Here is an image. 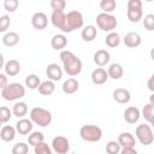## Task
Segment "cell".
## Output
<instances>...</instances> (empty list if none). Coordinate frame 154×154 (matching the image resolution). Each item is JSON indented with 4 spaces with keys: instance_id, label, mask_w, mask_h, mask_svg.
Segmentation results:
<instances>
[{
    "instance_id": "7dc6e473",
    "label": "cell",
    "mask_w": 154,
    "mask_h": 154,
    "mask_svg": "<svg viewBox=\"0 0 154 154\" xmlns=\"http://www.w3.org/2000/svg\"><path fill=\"white\" fill-rule=\"evenodd\" d=\"M150 58H152V60L154 61V48L150 49Z\"/></svg>"
},
{
    "instance_id": "4dcf8cb0",
    "label": "cell",
    "mask_w": 154,
    "mask_h": 154,
    "mask_svg": "<svg viewBox=\"0 0 154 154\" xmlns=\"http://www.w3.org/2000/svg\"><path fill=\"white\" fill-rule=\"evenodd\" d=\"M42 142H45V136L40 131H32L28 136V143L30 146H34L35 147V146H37L38 143H42Z\"/></svg>"
},
{
    "instance_id": "7bdbcfd3",
    "label": "cell",
    "mask_w": 154,
    "mask_h": 154,
    "mask_svg": "<svg viewBox=\"0 0 154 154\" xmlns=\"http://www.w3.org/2000/svg\"><path fill=\"white\" fill-rule=\"evenodd\" d=\"M147 87H148V89H149L152 93H154V73L149 77V79H148V82H147Z\"/></svg>"
},
{
    "instance_id": "ee69618b",
    "label": "cell",
    "mask_w": 154,
    "mask_h": 154,
    "mask_svg": "<svg viewBox=\"0 0 154 154\" xmlns=\"http://www.w3.org/2000/svg\"><path fill=\"white\" fill-rule=\"evenodd\" d=\"M120 154H138L135 148H122Z\"/></svg>"
},
{
    "instance_id": "7c38bea8",
    "label": "cell",
    "mask_w": 154,
    "mask_h": 154,
    "mask_svg": "<svg viewBox=\"0 0 154 154\" xmlns=\"http://www.w3.org/2000/svg\"><path fill=\"white\" fill-rule=\"evenodd\" d=\"M32 124L31 119L22 118L16 123V130L19 135H30L32 132Z\"/></svg>"
},
{
    "instance_id": "c3c4849f",
    "label": "cell",
    "mask_w": 154,
    "mask_h": 154,
    "mask_svg": "<svg viewBox=\"0 0 154 154\" xmlns=\"http://www.w3.org/2000/svg\"><path fill=\"white\" fill-rule=\"evenodd\" d=\"M149 123H150V126H152V129H154V117L152 118V120H150Z\"/></svg>"
},
{
    "instance_id": "44dd1931",
    "label": "cell",
    "mask_w": 154,
    "mask_h": 154,
    "mask_svg": "<svg viewBox=\"0 0 154 154\" xmlns=\"http://www.w3.org/2000/svg\"><path fill=\"white\" fill-rule=\"evenodd\" d=\"M66 45H67V38L64 34H57L51 40V46L55 51H64Z\"/></svg>"
},
{
    "instance_id": "2e32d148",
    "label": "cell",
    "mask_w": 154,
    "mask_h": 154,
    "mask_svg": "<svg viewBox=\"0 0 154 154\" xmlns=\"http://www.w3.org/2000/svg\"><path fill=\"white\" fill-rule=\"evenodd\" d=\"M113 100L118 103H128L131 100V94L125 88H117L113 91Z\"/></svg>"
},
{
    "instance_id": "52a82bcc",
    "label": "cell",
    "mask_w": 154,
    "mask_h": 154,
    "mask_svg": "<svg viewBox=\"0 0 154 154\" xmlns=\"http://www.w3.org/2000/svg\"><path fill=\"white\" fill-rule=\"evenodd\" d=\"M126 16L131 23H138L143 17L142 1L141 0H129Z\"/></svg>"
},
{
    "instance_id": "60d3db41",
    "label": "cell",
    "mask_w": 154,
    "mask_h": 154,
    "mask_svg": "<svg viewBox=\"0 0 154 154\" xmlns=\"http://www.w3.org/2000/svg\"><path fill=\"white\" fill-rule=\"evenodd\" d=\"M4 7L8 12H14L18 7V1L17 0H5L4 1Z\"/></svg>"
},
{
    "instance_id": "ffe728a7",
    "label": "cell",
    "mask_w": 154,
    "mask_h": 154,
    "mask_svg": "<svg viewBox=\"0 0 154 154\" xmlns=\"http://www.w3.org/2000/svg\"><path fill=\"white\" fill-rule=\"evenodd\" d=\"M4 70H5V73H6L7 76L14 77V76H17V75L20 72V64H19L18 60L11 59V60L6 61Z\"/></svg>"
},
{
    "instance_id": "9a60e30c",
    "label": "cell",
    "mask_w": 154,
    "mask_h": 154,
    "mask_svg": "<svg viewBox=\"0 0 154 154\" xmlns=\"http://www.w3.org/2000/svg\"><path fill=\"white\" fill-rule=\"evenodd\" d=\"M107 79H108V73L102 67H97L91 72V82L94 84H97V85L103 84L107 82Z\"/></svg>"
},
{
    "instance_id": "5b68a950",
    "label": "cell",
    "mask_w": 154,
    "mask_h": 154,
    "mask_svg": "<svg viewBox=\"0 0 154 154\" xmlns=\"http://www.w3.org/2000/svg\"><path fill=\"white\" fill-rule=\"evenodd\" d=\"M79 136L87 142H97L102 137V130L96 125L87 124L79 129Z\"/></svg>"
},
{
    "instance_id": "e0dca14e",
    "label": "cell",
    "mask_w": 154,
    "mask_h": 154,
    "mask_svg": "<svg viewBox=\"0 0 154 154\" xmlns=\"http://www.w3.org/2000/svg\"><path fill=\"white\" fill-rule=\"evenodd\" d=\"M118 142L122 148H135L136 138L130 132H122L118 136Z\"/></svg>"
},
{
    "instance_id": "d590c367",
    "label": "cell",
    "mask_w": 154,
    "mask_h": 154,
    "mask_svg": "<svg viewBox=\"0 0 154 154\" xmlns=\"http://www.w3.org/2000/svg\"><path fill=\"white\" fill-rule=\"evenodd\" d=\"M142 117L147 120V122H150L152 118L154 117V106L152 103H147L144 105L143 109H142Z\"/></svg>"
},
{
    "instance_id": "f546056e",
    "label": "cell",
    "mask_w": 154,
    "mask_h": 154,
    "mask_svg": "<svg viewBox=\"0 0 154 154\" xmlns=\"http://www.w3.org/2000/svg\"><path fill=\"white\" fill-rule=\"evenodd\" d=\"M41 84V81H40V77L35 73H30L25 77V87H28L29 89H38Z\"/></svg>"
},
{
    "instance_id": "f1b7e54d",
    "label": "cell",
    "mask_w": 154,
    "mask_h": 154,
    "mask_svg": "<svg viewBox=\"0 0 154 154\" xmlns=\"http://www.w3.org/2000/svg\"><path fill=\"white\" fill-rule=\"evenodd\" d=\"M105 41H106V45L108 47L114 48V47H118L120 45V36H119L118 32L112 31V32H108V35L106 36Z\"/></svg>"
},
{
    "instance_id": "836d02e7",
    "label": "cell",
    "mask_w": 154,
    "mask_h": 154,
    "mask_svg": "<svg viewBox=\"0 0 154 154\" xmlns=\"http://www.w3.org/2000/svg\"><path fill=\"white\" fill-rule=\"evenodd\" d=\"M34 152H35V154H53L52 148L46 142H42V143H38L37 146H35Z\"/></svg>"
},
{
    "instance_id": "d6a6232c",
    "label": "cell",
    "mask_w": 154,
    "mask_h": 154,
    "mask_svg": "<svg viewBox=\"0 0 154 154\" xmlns=\"http://www.w3.org/2000/svg\"><path fill=\"white\" fill-rule=\"evenodd\" d=\"M122 147L118 141H109L106 144V153L107 154H120Z\"/></svg>"
},
{
    "instance_id": "ba28073f",
    "label": "cell",
    "mask_w": 154,
    "mask_h": 154,
    "mask_svg": "<svg viewBox=\"0 0 154 154\" xmlns=\"http://www.w3.org/2000/svg\"><path fill=\"white\" fill-rule=\"evenodd\" d=\"M135 135L137 140L144 146H149L154 142V134L150 125H147V124L138 125L135 130Z\"/></svg>"
},
{
    "instance_id": "b9f144b4",
    "label": "cell",
    "mask_w": 154,
    "mask_h": 154,
    "mask_svg": "<svg viewBox=\"0 0 154 154\" xmlns=\"http://www.w3.org/2000/svg\"><path fill=\"white\" fill-rule=\"evenodd\" d=\"M8 85L7 83V77H6V73H0V88L4 89Z\"/></svg>"
},
{
    "instance_id": "ab89813d",
    "label": "cell",
    "mask_w": 154,
    "mask_h": 154,
    "mask_svg": "<svg viewBox=\"0 0 154 154\" xmlns=\"http://www.w3.org/2000/svg\"><path fill=\"white\" fill-rule=\"evenodd\" d=\"M10 24H11V20H10V17L7 14H4L0 17V31L1 32H5L8 29Z\"/></svg>"
},
{
    "instance_id": "74e56055",
    "label": "cell",
    "mask_w": 154,
    "mask_h": 154,
    "mask_svg": "<svg viewBox=\"0 0 154 154\" xmlns=\"http://www.w3.org/2000/svg\"><path fill=\"white\" fill-rule=\"evenodd\" d=\"M143 26L148 31H153L154 30V14L153 13H148V14L144 16V18H143Z\"/></svg>"
},
{
    "instance_id": "8d00e7d4",
    "label": "cell",
    "mask_w": 154,
    "mask_h": 154,
    "mask_svg": "<svg viewBox=\"0 0 154 154\" xmlns=\"http://www.w3.org/2000/svg\"><path fill=\"white\" fill-rule=\"evenodd\" d=\"M12 114H13V113H12V111H11L8 107L2 106V107L0 108V122H1L2 124L7 123V122L11 119Z\"/></svg>"
},
{
    "instance_id": "9c48e42d",
    "label": "cell",
    "mask_w": 154,
    "mask_h": 154,
    "mask_svg": "<svg viewBox=\"0 0 154 154\" xmlns=\"http://www.w3.org/2000/svg\"><path fill=\"white\" fill-rule=\"evenodd\" d=\"M52 149L57 154H66L70 150V142L64 136H55L52 140Z\"/></svg>"
},
{
    "instance_id": "ac0fdd59",
    "label": "cell",
    "mask_w": 154,
    "mask_h": 154,
    "mask_svg": "<svg viewBox=\"0 0 154 154\" xmlns=\"http://www.w3.org/2000/svg\"><path fill=\"white\" fill-rule=\"evenodd\" d=\"M65 20H66V13L64 11H53L52 12L51 22L55 28L63 30L64 25H65Z\"/></svg>"
},
{
    "instance_id": "7a4b0ae2",
    "label": "cell",
    "mask_w": 154,
    "mask_h": 154,
    "mask_svg": "<svg viewBox=\"0 0 154 154\" xmlns=\"http://www.w3.org/2000/svg\"><path fill=\"white\" fill-rule=\"evenodd\" d=\"M25 95V88L17 82L10 83L6 88L1 89V96L6 101H14L19 100Z\"/></svg>"
},
{
    "instance_id": "277c9868",
    "label": "cell",
    "mask_w": 154,
    "mask_h": 154,
    "mask_svg": "<svg viewBox=\"0 0 154 154\" xmlns=\"http://www.w3.org/2000/svg\"><path fill=\"white\" fill-rule=\"evenodd\" d=\"M83 24H84V19H83L82 13L79 11H70L66 14L65 25L61 31L63 32H72L73 30L82 28Z\"/></svg>"
},
{
    "instance_id": "8992f818",
    "label": "cell",
    "mask_w": 154,
    "mask_h": 154,
    "mask_svg": "<svg viewBox=\"0 0 154 154\" xmlns=\"http://www.w3.org/2000/svg\"><path fill=\"white\" fill-rule=\"evenodd\" d=\"M96 25L99 29H101L102 31H107V32H112L117 25H118V22H117V18L113 16V14H109V13H99L96 16Z\"/></svg>"
},
{
    "instance_id": "d4e9b609",
    "label": "cell",
    "mask_w": 154,
    "mask_h": 154,
    "mask_svg": "<svg viewBox=\"0 0 154 154\" xmlns=\"http://www.w3.org/2000/svg\"><path fill=\"white\" fill-rule=\"evenodd\" d=\"M107 73H108V77H111L112 79H119L123 77L124 75V70H123V66L118 63H113L109 65L108 70H107Z\"/></svg>"
},
{
    "instance_id": "1f68e13d",
    "label": "cell",
    "mask_w": 154,
    "mask_h": 154,
    "mask_svg": "<svg viewBox=\"0 0 154 154\" xmlns=\"http://www.w3.org/2000/svg\"><path fill=\"white\" fill-rule=\"evenodd\" d=\"M117 7V2L114 0H102L100 2V8L103 13H112Z\"/></svg>"
},
{
    "instance_id": "f35d334b",
    "label": "cell",
    "mask_w": 154,
    "mask_h": 154,
    "mask_svg": "<svg viewBox=\"0 0 154 154\" xmlns=\"http://www.w3.org/2000/svg\"><path fill=\"white\" fill-rule=\"evenodd\" d=\"M51 7L53 11H64L66 7V2L64 0H52Z\"/></svg>"
},
{
    "instance_id": "cb8c5ba5",
    "label": "cell",
    "mask_w": 154,
    "mask_h": 154,
    "mask_svg": "<svg viewBox=\"0 0 154 154\" xmlns=\"http://www.w3.org/2000/svg\"><path fill=\"white\" fill-rule=\"evenodd\" d=\"M78 87H79V83L76 78L71 77V78H67L64 83H63V91L65 94H73L78 90Z\"/></svg>"
},
{
    "instance_id": "484cf974",
    "label": "cell",
    "mask_w": 154,
    "mask_h": 154,
    "mask_svg": "<svg viewBox=\"0 0 154 154\" xmlns=\"http://www.w3.org/2000/svg\"><path fill=\"white\" fill-rule=\"evenodd\" d=\"M19 42V35L16 31H8L2 36V43L7 47H14Z\"/></svg>"
},
{
    "instance_id": "603a6c76",
    "label": "cell",
    "mask_w": 154,
    "mask_h": 154,
    "mask_svg": "<svg viewBox=\"0 0 154 154\" xmlns=\"http://www.w3.org/2000/svg\"><path fill=\"white\" fill-rule=\"evenodd\" d=\"M97 35V30H96V26L94 25H87L82 29V32H81V36L83 38V41L85 42H91L94 41V38L96 37Z\"/></svg>"
},
{
    "instance_id": "7402d4cb",
    "label": "cell",
    "mask_w": 154,
    "mask_h": 154,
    "mask_svg": "<svg viewBox=\"0 0 154 154\" xmlns=\"http://www.w3.org/2000/svg\"><path fill=\"white\" fill-rule=\"evenodd\" d=\"M16 131H17L16 128H13L11 125H4L0 131V137L5 142H11L16 137Z\"/></svg>"
},
{
    "instance_id": "4316f807",
    "label": "cell",
    "mask_w": 154,
    "mask_h": 154,
    "mask_svg": "<svg viewBox=\"0 0 154 154\" xmlns=\"http://www.w3.org/2000/svg\"><path fill=\"white\" fill-rule=\"evenodd\" d=\"M54 90H55V84H54V82L51 81V79L42 82V83L40 84V87H38V93H40L41 95H43V96H49V95H52V94L54 93Z\"/></svg>"
},
{
    "instance_id": "f6af8a7d",
    "label": "cell",
    "mask_w": 154,
    "mask_h": 154,
    "mask_svg": "<svg viewBox=\"0 0 154 154\" xmlns=\"http://www.w3.org/2000/svg\"><path fill=\"white\" fill-rule=\"evenodd\" d=\"M5 64H6V63L4 61V55L1 54V55H0V67L4 69V67H5Z\"/></svg>"
},
{
    "instance_id": "bcb514c9",
    "label": "cell",
    "mask_w": 154,
    "mask_h": 154,
    "mask_svg": "<svg viewBox=\"0 0 154 154\" xmlns=\"http://www.w3.org/2000/svg\"><path fill=\"white\" fill-rule=\"evenodd\" d=\"M149 103H152V105L154 106V93H153V94L149 96Z\"/></svg>"
},
{
    "instance_id": "e575fe53",
    "label": "cell",
    "mask_w": 154,
    "mask_h": 154,
    "mask_svg": "<svg viewBox=\"0 0 154 154\" xmlns=\"http://www.w3.org/2000/svg\"><path fill=\"white\" fill-rule=\"evenodd\" d=\"M29 146L24 142H18L12 147V154H28Z\"/></svg>"
},
{
    "instance_id": "83f0119b",
    "label": "cell",
    "mask_w": 154,
    "mask_h": 154,
    "mask_svg": "<svg viewBox=\"0 0 154 154\" xmlns=\"http://www.w3.org/2000/svg\"><path fill=\"white\" fill-rule=\"evenodd\" d=\"M12 113L13 116L18 117V118H23L26 113H28V106L25 102L23 101H19V102H16L12 107Z\"/></svg>"
},
{
    "instance_id": "4fadbf2b",
    "label": "cell",
    "mask_w": 154,
    "mask_h": 154,
    "mask_svg": "<svg viewBox=\"0 0 154 154\" xmlns=\"http://www.w3.org/2000/svg\"><path fill=\"white\" fill-rule=\"evenodd\" d=\"M140 117H141V112H140V109H138L137 107H135V106H129V107L124 111V119H125V122L129 123V124H135V123H137L138 119H140Z\"/></svg>"
},
{
    "instance_id": "30bf717a",
    "label": "cell",
    "mask_w": 154,
    "mask_h": 154,
    "mask_svg": "<svg viewBox=\"0 0 154 154\" xmlns=\"http://www.w3.org/2000/svg\"><path fill=\"white\" fill-rule=\"evenodd\" d=\"M31 24L36 30H43L48 25V17L43 12H36L31 17Z\"/></svg>"
},
{
    "instance_id": "8fae6325",
    "label": "cell",
    "mask_w": 154,
    "mask_h": 154,
    "mask_svg": "<svg viewBox=\"0 0 154 154\" xmlns=\"http://www.w3.org/2000/svg\"><path fill=\"white\" fill-rule=\"evenodd\" d=\"M46 75L48 77V79L53 81V82H57V81H60L61 77H63V69L58 65V64H49L46 69Z\"/></svg>"
},
{
    "instance_id": "d6986e66",
    "label": "cell",
    "mask_w": 154,
    "mask_h": 154,
    "mask_svg": "<svg viewBox=\"0 0 154 154\" xmlns=\"http://www.w3.org/2000/svg\"><path fill=\"white\" fill-rule=\"evenodd\" d=\"M109 59H111V55L106 49H99L94 53V63L100 67L107 65L109 63Z\"/></svg>"
},
{
    "instance_id": "3957f363",
    "label": "cell",
    "mask_w": 154,
    "mask_h": 154,
    "mask_svg": "<svg viewBox=\"0 0 154 154\" xmlns=\"http://www.w3.org/2000/svg\"><path fill=\"white\" fill-rule=\"evenodd\" d=\"M30 119L34 124L46 128L52 123V113L42 107H34L30 111Z\"/></svg>"
},
{
    "instance_id": "5bb4252c",
    "label": "cell",
    "mask_w": 154,
    "mask_h": 154,
    "mask_svg": "<svg viewBox=\"0 0 154 154\" xmlns=\"http://www.w3.org/2000/svg\"><path fill=\"white\" fill-rule=\"evenodd\" d=\"M124 45L129 48H136L141 45L142 42V38L140 36L138 32H135V31H131V32H128L124 37Z\"/></svg>"
},
{
    "instance_id": "6da1fadb",
    "label": "cell",
    "mask_w": 154,
    "mask_h": 154,
    "mask_svg": "<svg viewBox=\"0 0 154 154\" xmlns=\"http://www.w3.org/2000/svg\"><path fill=\"white\" fill-rule=\"evenodd\" d=\"M59 57H60V60L63 63L64 71L69 76L73 77V76H77V75L81 73V71H82V60L78 57H76L72 52L64 49V51L60 52Z\"/></svg>"
}]
</instances>
